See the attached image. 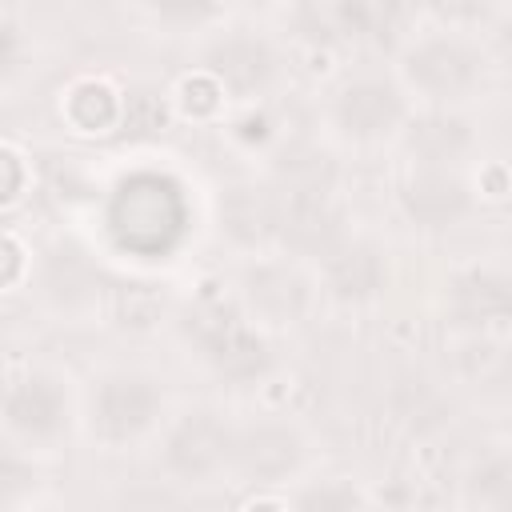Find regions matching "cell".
I'll use <instances>...</instances> for the list:
<instances>
[{
	"instance_id": "6da1fadb",
	"label": "cell",
	"mask_w": 512,
	"mask_h": 512,
	"mask_svg": "<svg viewBox=\"0 0 512 512\" xmlns=\"http://www.w3.org/2000/svg\"><path fill=\"white\" fill-rule=\"evenodd\" d=\"M184 196L168 176L156 172H140L128 176L108 208V224L120 248L136 252V256H156L168 252L176 244V236L184 232Z\"/></svg>"
},
{
	"instance_id": "7a4b0ae2",
	"label": "cell",
	"mask_w": 512,
	"mask_h": 512,
	"mask_svg": "<svg viewBox=\"0 0 512 512\" xmlns=\"http://www.w3.org/2000/svg\"><path fill=\"white\" fill-rule=\"evenodd\" d=\"M184 332H188L192 348L200 352V360L232 384H252L272 372L268 340L256 332V324L248 316H240L224 304L192 308V316L184 320Z\"/></svg>"
},
{
	"instance_id": "3957f363",
	"label": "cell",
	"mask_w": 512,
	"mask_h": 512,
	"mask_svg": "<svg viewBox=\"0 0 512 512\" xmlns=\"http://www.w3.org/2000/svg\"><path fill=\"white\" fill-rule=\"evenodd\" d=\"M404 84L432 104H460L484 84V52L452 32H428L400 56Z\"/></svg>"
},
{
	"instance_id": "277c9868",
	"label": "cell",
	"mask_w": 512,
	"mask_h": 512,
	"mask_svg": "<svg viewBox=\"0 0 512 512\" xmlns=\"http://www.w3.org/2000/svg\"><path fill=\"white\" fill-rule=\"evenodd\" d=\"M164 412V388L152 372L112 368L88 392V424L104 444H132L156 428Z\"/></svg>"
},
{
	"instance_id": "5b68a950",
	"label": "cell",
	"mask_w": 512,
	"mask_h": 512,
	"mask_svg": "<svg viewBox=\"0 0 512 512\" xmlns=\"http://www.w3.org/2000/svg\"><path fill=\"white\" fill-rule=\"evenodd\" d=\"M68 416H72V392L60 372L32 368L8 380L0 392V420L16 440L28 444L56 440L68 428Z\"/></svg>"
},
{
	"instance_id": "8992f818",
	"label": "cell",
	"mask_w": 512,
	"mask_h": 512,
	"mask_svg": "<svg viewBox=\"0 0 512 512\" xmlns=\"http://www.w3.org/2000/svg\"><path fill=\"white\" fill-rule=\"evenodd\" d=\"M232 424L212 408L184 412L164 436V472L180 484H208L232 460Z\"/></svg>"
},
{
	"instance_id": "52a82bcc",
	"label": "cell",
	"mask_w": 512,
	"mask_h": 512,
	"mask_svg": "<svg viewBox=\"0 0 512 512\" xmlns=\"http://www.w3.org/2000/svg\"><path fill=\"white\" fill-rule=\"evenodd\" d=\"M404 116H408L404 92L380 76L344 80L328 104V120L348 144H380L400 132Z\"/></svg>"
},
{
	"instance_id": "ba28073f",
	"label": "cell",
	"mask_w": 512,
	"mask_h": 512,
	"mask_svg": "<svg viewBox=\"0 0 512 512\" xmlns=\"http://www.w3.org/2000/svg\"><path fill=\"white\" fill-rule=\"evenodd\" d=\"M304 464H308V436L292 420L264 416V420H252V424L232 432V460H228V468H236L248 484L292 480Z\"/></svg>"
},
{
	"instance_id": "9c48e42d",
	"label": "cell",
	"mask_w": 512,
	"mask_h": 512,
	"mask_svg": "<svg viewBox=\"0 0 512 512\" xmlns=\"http://www.w3.org/2000/svg\"><path fill=\"white\" fill-rule=\"evenodd\" d=\"M204 72L240 100L264 96L280 76V52L256 32H228L204 48Z\"/></svg>"
},
{
	"instance_id": "30bf717a",
	"label": "cell",
	"mask_w": 512,
	"mask_h": 512,
	"mask_svg": "<svg viewBox=\"0 0 512 512\" xmlns=\"http://www.w3.org/2000/svg\"><path fill=\"white\" fill-rule=\"evenodd\" d=\"M36 284H40L44 304L64 316H80V312L96 308V300H100V276L76 244H52L40 260Z\"/></svg>"
},
{
	"instance_id": "8fae6325",
	"label": "cell",
	"mask_w": 512,
	"mask_h": 512,
	"mask_svg": "<svg viewBox=\"0 0 512 512\" xmlns=\"http://www.w3.org/2000/svg\"><path fill=\"white\" fill-rule=\"evenodd\" d=\"M400 204L424 228H452L472 212V192L456 168H416L400 192Z\"/></svg>"
},
{
	"instance_id": "7c38bea8",
	"label": "cell",
	"mask_w": 512,
	"mask_h": 512,
	"mask_svg": "<svg viewBox=\"0 0 512 512\" xmlns=\"http://www.w3.org/2000/svg\"><path fill=\"white\" fill-rule=\"evenodd\" d=\"M324 280H328L332 296H340L348 304H364V300L380 296L388 284V252L372 240L344 236L324 256Z\"/></svg>"
},
{
	"instance_id": "4fadbf2b",
	"label": "cell",
	"mask_w": 512,
	"mask_h": 512,
	"mask_svg": "<svg viewBox=\"0 0 512 512\" xmlns=\"http://www.w3.org/2000/svg\"><path fill=\"white\" fill-rule=\"evenodd\" d=\"M244 304L264 324H292L308 308V280L284 260L256 264L244 272Z\"/></svg>"
},
{
	"instance_id": "5bb4252c",
	"label": "cell",
	"mask_w": 512,
	"mask_h": 512,
	"mask_svg": "<svg viewBox=\"0 0 512 512\" xmlns=\"http://www.w3.org/2000/svg\"><path fill=\"white\" fill-rule=\"evenodd\" d=\"M220 228L240 248H260L280 232V200L268 188L236 184L220 200Z\"/></svg>"
},
{
	"instance_id": "9a60e30c",
	"label": "cell",
	"mask_w": 512,
	"mask_h": 512,
	"mask_svg": "<svg viewBox=\"0 0 512 512\" xmlns=\"http://www.w3.org/2000/svg\"><path fill=\"white\" fill-rule=\"evenodd\" d=\"M472 148V128L456 112H432L408 128V152L416 168H456Z\"/></svg>"
},
{
	"instance_id": "2e32d148",
	"label": "cell",
	"mask_w": 512,
	"mask_h": 512,
	"mask_svg": "<svg viewBox=\"0 0 512 512\" xmlns=\"http://www.w3.org/2000/svg\"><path fill=\"white\" fill-rule=\"evenodd\" d=\"M452 304L468 324L504 320L508 316V276L496 268H468L452 284Z\"/></svg>"
},
{
	"instance_id": "e0dca14e",
	"label": "cell",
	"mask_w": 512,
	"mask_h": 512,
	"mask_svg": "<svg viewBox=\"0 0 512 512\" xmlns=\"http://www.w3.org/2000/svg\"><path fill=\"white\" fill-rule=\"evenodd\" d=\"M404 4L408 0H328V12L344 36L376 40L400 24Z\"/></svg>"
},
{
	"instance_id": "ac0fdd59",
	"label": "cell",
	"mask_w": 512,
	"mask_h": 512,
	"mask_svg": "<svg viewBox=\"0 0 512 512\" xmlns=\"http://www.w3.org/2000/svg\"><path fill=\"white\" fill-rule=\"evenodd\" d=\"M68 116H72V124L84 128V132H108V128L120 120V100H116V92H112L108 84L88 80V84H76V88H72V96H68Z\"/></svg>"
},
{
	"instance_id": "d6986e66",
	"label": "cell",
	"mask_w": 512,
	"mask_h": 512,
	"mask_svg": "<svg viewBox=\"0 0 512 512\" xmlns=\"http://www.w3.org/2000/svg\"><path fill=\"white\" fill-rule=\"evenodd\" d=\"M476 480H480V504L484 508H508V500H512V468H508L504 452L480 460Z\"/></svg>"
},
{
	"instance_id": "ffe728a7",
	"label": "cell",
	"mask_w": 512,
	"mask_h": 512,
	"mask_svg": "<svg viewBox=\"0 0 512 512\" xmlns=\"http://www.w3.org/2000/svg\"><path fill=\"white\" fill-rule=\"evenodd\" d=\"M144 8L164 24H180V28L192 24L196 28L220 12V0H144Z\"/></svg>"
},
{
	"instance_id": "44dd1931",
	"label": "cell",
	"mask_w": 512,
	"mask_h": 512,
	"mask_svg": "<svg viewBox=\"0 0 512 512\" xmlns=\"http://www.w3.org/2000/svg\"><path fill=\"white\" fill-rule=\"evenodd\" d=\"M32 488H36V468L24 456L0 448V504H20Z\"/></svg>"
},
{
	"instance_id": "7402d4cb",
	"label": "cell",
	"mask_w": 512,
	"mask_h": 512,
	"mask_svg": "<svg viewBox=\"0 0 512 512\" xmlns=\"http://www.w3.org/2000/svg\"><path fill=\"white\" fill-rule=\"evenodd\" d=\"M24 64V32L0 16V84H8Z\"/></svg>"
},
{
	"instance_id": "603a6c76",
	"label": "cell",
	"mask_w": 512,
	"mask_h": 512,
	"mask_svg": "<svg viewBox=\"0 0 512 512\" xmlns=\"http://www.w3.org/2000/svg\"><path fill=\"white\" fill-rule=\"evenodd\" d=\"M20 188H24V164L16 152L0 148V204H12L20 196Z\"/></svg>"
},
{
	"instance_id": "cb8c5ba5",
	"label": "cell",
	"mask_w": 512,
	"mask_h": 512,
	"mask_svg": "<svg viewBox=\"0 0 512 512\" xmlns=\"http://www.w3.org/2000/svg\"><path fill=\"white\" fill-rule=\"evenodd\" d=\"M356 500L360 496L352 488H312V492H300L296 496V504H304V508H348Z\"/></svg>"
},
{
	"instance_id": "d4e9b609",
	"label": "cell",
	"mask_w": 512,
	"mask_h": 512,
	"mask_svg": "<svg viewBox=\"0 0 512 512\" xmlns=\"http://www.w3.org/2000/svg\"><path fill=\"white\" fill-rule=\"evenodd\" d=\"M20 276H24V252H20V244L8 240V236H0V288L16 284Z\"/></svg>"
},
{
	"instance_id": "484cf974",
	"label": "cell",
	"mask_w": 512,
	"mask_h": 512,
	"mask_svg": "<svg viewBox=\"0 0 512 512\" xmlns=\"http://www.w3.org/2000/svg\"><path fill=\"white\" fill-rule=\"evenodd\" d=\"M244 4H252V8H272V4H280V0H244Z\"/></svg>"
}]
</instances>
